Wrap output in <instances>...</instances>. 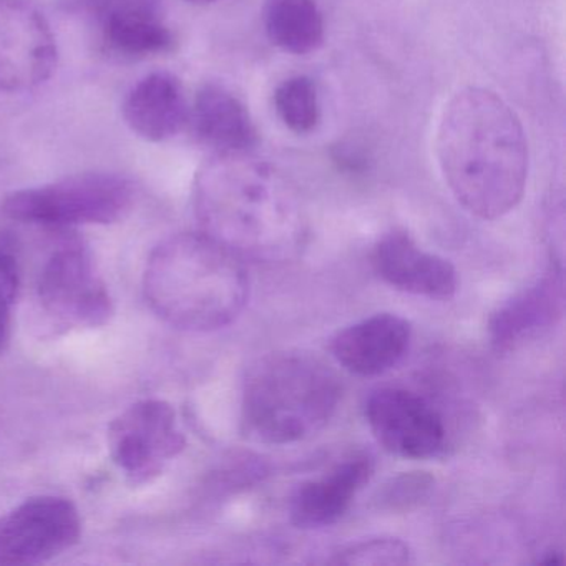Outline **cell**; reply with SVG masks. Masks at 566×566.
I'll return each instance as SVG.
<instances>
[{"label": "cell", "mask_w": 566, "mask_h": 566, "mask_svg": "<svg viewBox=\"0 0 566 566\" xmlns=\"http://www.w3.org/2000/svg\"><path fill=\"white\" fill-rule=\"evenodd\" d=\"M193 205L201 233L243 261L284 263L303 247L306 214L296 187L253 155H213L195 178Z\"/></svg>", "instance_id": "1"}, {"label": "cell", "mask_w": 566, "mask_h": 566, "mask_svg": "<svg viewBox=\"0 0 566 566\" xmlns=\"http://www.w3.org/2000/svg\"><path fill=\"white\" fill-rule=\"evenodd\" d=\"M437 158L453 197L473 217L499 220L522 201L528 144L495 92L469 87L453 95L440 118Z\"/></svg>", "instance_id": "2"}, {"label": "cell", "mask_w": 566, "mask_h": 566, "mask_svg": "<svg viewBox=\"0 0 566 566\" xmlns=\"http://www.w3.org/2000/svg\"><path fill=\"white\" fill-rule=\"evenodd\" d=\"M144 291L151 311L188 333L230 326L250 294L244 261L205 233L161 241L148 258Z\"/></svg>", "instance_id": "3"}, {"label": "cell", "mask_w": 566, "mask_h": 566, "mask_svg": "<svg viewBox=\"0 0 566 566\" xmlns=\"http://www.w3.org/2000/svg\"><path fill=\"white\" fill-rule=\"evenodd\" d=\"M340 396L339 377L321 357L306 350L266 354L244 377V433L270 446L300 442L333 419Z\"/></svg>", "instance_id": "4"}, {"label": "cell", "mask_w": 566, "mask_h": 566, "mask_svg": "<svg viewBox=\"0 0 566 566\" xmlns=\"http://www.w3.org/2000/svg\"><path fill=\"white\" fill-rule=\"evenodd\" d=\"M135 203L130 180L115 174H84L14 191L2 211L19 223L48 228L112 224L124 220Z\"/></svg>", "instance_id": "5"}, {"label": "cell", "mask_w": 566, "mask_h": 566, "mask_svg": "<svg viewBox=\"0 0 566 566\" xmlns=\"http://www.w3.org/2000/svg\"><path fill=\"white\" fill-rule=\"evenodd\" d=\"M39 301L55 326L94 329L111 321L114 303L87 248L77 240L59 244L42 270Z\"/></svg>", "instance_id": "6"}, {"label": "cell", "mask_w": 566, "mask_h": 566, "mask_svg": "<svg viewBox=\"0 0 566 566\" xmlns=\"http://www.w3.org/2000/svg\"><path fill=\"white\" fill-rule=\"evenodd\" d=\"M107 442L115 465L134 485L157 479L187 443L174 407L160 399L140 400L115 417Z\"/></svg>", "instance_id": "7"}, {"label": "cell", "mask_w": 566, "mask_h": 566, "mask_svg": "<svg viewBox=\"0 0 566 566\" xmlns=\"http://www.w3.org/2000/svg\"><path fill=\"white\" fill-rule=\"evenodd\" d=\"M81 533V513L71 500H25L0 515V566L41 565L71 549Z\"/></svg>", "instance_id": "8"}, {"label": "cell", "mask_w": 566, "mask_h": 566, "mask_svg": "<svg viewBox=\"0 0 566 566\" xmlns=\"http://www.w3.org/2000/svg\"><path fill=\"white\" fill-rule=\"evenodd\" d=\"M366 419L379 446L402 459H436L449 443L442 412L426 397L403 387L374 390L367 399Z\"/></svg>", "instance_id": "9"}, {"label": "cell", "mask_w": 566, "mask_h": 566, "mask_svg": "<svg viewBox=\"0 0 566 566\" xmlns=\"http://www.w3.org/2000/svg\"><path fill=\"white\" fill-rule=\"evenodd\" d=\"M51 24L28 0H0V95H22L51 81L57 69Z\"/></svg>", "instance_id": "10"}, {"label": "cell", "mask_w": 566, "mask_h": 566, "mask_svg": "<svg viewBox=\"0 0 566 566\" xmlns=\"http://www.w3.org/2000/svg\"><path fill=\"white\" fill-rule=\"evenodd\" d=\"M565 311L562 268H548L535 283L506 301L490 317V343L496 353H512L555 327Z\"/></svg>", "instance_id": "11"}, {"label": "cell", "mask_w": 566, "mask_h": 566, "mask_svg": "<svg viewBox=\"0 0 566 566\" xmlns=\"http://www.w3.org/2000/svg\"><path fill=\"white\" fill-rule=\"evenodd\" d=\"M377 276L403 293L450 300L459 286L455 268L439 254L427 253L402 230L384 234L373 250Z\"/></svg>", "instance_id": "12"}, {"label": "cell", "mask_w": 566, "mask_h": 566, "mask_svg": "<svg viewBox=\"0 0 566 566\" xmlns=\"http://www.w3.org/2000/svg\"><path fill=\"white\" fill-rule=\"evenodd\" d=\"M412 343L409 321L382 313L366 317L339 331L331 344L334 359L360 377L389 373L402 363Z\"/></svg>", "instance_id": "13"}, {"label": "cell", "mask_w": 566, "mask_h": 566, "mask_svg": "<svg viewBox=\"0 0 566 566\" xmlns=\"http://www.w3.org/2000/svg\"><path fill=\"white\" fill-rule=\"evenodd\" d=\"M373 473V457L367 453L347 457L326 475L310 480L296 490L290 503L291 522L304 530L334 525L346 515Z\"/></svg>", "instance_id": "14"}, {"label": "cell", "mask_w": 566, "mask_h": 566, "mask_svg": "<svg viewBox=\"0 0 566 566\" xmlns=\"http://www.w3.org/2000/svg\"><path fill=\"white\" fill-rule=\"evenodd\" d=\"M124 118L135 135L151 144L180 135L190 120V105L180 78L165 71L142 78L125 98Z\"/></svg>", "instance_id": "15"}, {"label": "cell", "mask_w": 566, "mask_h": 566, "mask_svg": "<svg viewBox=\"0 0 566 566\" xmlns=\"http://www.w3.org/2000/svg\"><path fill=\"white\" fill-rule=\"evenodd\" d=\"M195 137L217 154H250L258 130L247 105L220 84H205L190 108Z\"/></svg>", "instance_id": "16"}, {"label": "cell", "mask_w": 566, "mask_h": 566, "mask_svg": "<svg viewBox=\"0 0 566 566\" xmlns=\"http://www.w3.org/2000/svg\"><path fill=\"white\" fill-rule=\"evenodd\" d=\"M263 22L271 44L287 54H313L324 44L326 24L316 0H266Z\"/></svg>", "instance_id": "17"}, {"label": "cell", "mask_w": 566, "mask_h": 566, "mask_svg": "<svg viewBox=\"0 0 566 566\" xmlns=\"http://www.w3.org/2000/svg\"><path fill=\"white\" fill-rule=\"evenodd\" d=\"M105 44L122 57L147 59L161 55L175 48V35L164 15L120 19L101 25Z\"/></svg>", "instance_id": "18"}, {"label": "cell", "mask_w": 566, "mask_h": 566, "mask_svg": "<svg viewBox=\"0 0 566 566\" xmlns=\"http://www.w3.org/2000/svg\"><path fill=\"white\" fill-rule=\"evenodd\" d=\"M274 107L281 122L297 135L310 134L321 120L316 84L304 75H296L277 85Z\"/></svg>", "instance_id": "19"}, {"label": "cell", "mask_w": 566, "mask_h": 566, "mask_svg": "<svg viewBox=\"0 0 566 566\" xmlns=\"http://www.w3.org/2000/svg\"><path fill=\"white\" fill-rule=\"evenodd\" d=\"M329 562L336 565H407L412 562V552L399 538H369L344 546Z\"/></svg>", "instance_id": "20"}, {"label": "cell", "mask_w": 566, "mask_h": 566, "mask_svg": "<svg viewBox=\"0 0 566 566\" xmlns=\"http://www.w3.org/2000/svg\"><path fill=\"white\" fill-rule=\"evenodd\" d=\"M433 479L426 472L402 473L390 480L379 495V503L387 510H410L429 496Z\"/></svg>", "instance_id": "21"}, {"label": "cell", "mask_w": 566, "mask_h": 566, "mask_svg": "<svg viewBox=\"0 0 566 566\" xmlns=\"http://www.w3.org/2000/svg\"><path fill=\"white\" fill-rule=\"evenodd\" d=\"M82 8L94 15L98 25L120 19L161 15L164 0H78Z\"/></svg>", "instance_id": "22"}, {"label": "cell", "mask_w": 566, "mask_h": 566, "mask_svg": "<svg viewBox=\"0 0 566 566\" xmlns=\"http://www.w3.org/2000/svg\"><path fill=\"white\" fill-rule=\"evenodd\" d=\"M19 291V270L14 256L0 250V349L11 333V311Z\"/></svg>", "instance_id": "23"}, {"label": "cell", "mask_w": 566, "mask_h": 566, "mask_svg": "<svg viewBox=\"0 0 566 566\" xmlns=\"http://www.w3.org/2000/svg\"><path fill=\"white\" fill-rule=\"evenodd\" d=\"M187 2H191V4H211V2H217V0H187Z\"/></svg>", "instance_id": "24"}]
</instances>
